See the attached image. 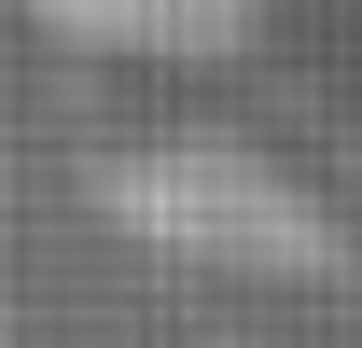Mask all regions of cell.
I'll return each mask as SVG.
<instances>
[{"label": "cell", "mask_w": 362, "mask_h": 348, "mask_svg": "<svg viewBox=\"0 0 362 348\" xmlns=\"http://www.w3.org/2000/svg\"><path fill=\"white\" fill-rule=\"evenodd\" d=\"M112 223L168 265H223V279H349V223L307 168H279L265 139L237 126H168V139H126L98 168Z\"/></svg>", "instance_id": "6da1fadb"}, {"label": "cell", "mask_w": 362, "mask_h": 348, "mask_svg": "<svg viewBox=\"0 0 362 348\" xmlns=\"http://www.w3.org/2000/svg\"><path fill=\"white\" fill-rule=\"evenodd\" d=\"M56 56H112V70H223L265 42V0H14Z\"/></svg>", "instance_id": "7a4b0ae2"}]
</instances>
